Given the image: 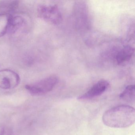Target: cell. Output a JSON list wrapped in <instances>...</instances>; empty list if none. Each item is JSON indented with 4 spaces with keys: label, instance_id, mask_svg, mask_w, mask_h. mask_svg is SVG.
Instances as JSON below:
<instances>
[{
    "label": "cell",
    "instance_id": "obj_11",
    "mask_svg": "<svg viewBox=\"0 0 135 135\" xmlns=\"http://www.w3.org/2000/svg\"><path fill=\"white\" fill-rule=\"evenodd\" d=\"M12 16L11 14H0V37L4 36L8 31Z\"/></svg>",
    "mask_w": 135,
    "mask_h": 135
},
{
    "label": "cell",
    "instance_id": "obj_12",
    "mask_svg": "<svg viewBox=\"0 0 135 135\" xmlns=\"http://www.w3.org/2000/svg\"><path fill=\"white\" fill-rule=\"evenodd\" d=\"M4 129L2 126H0V135H4Z\"/></svg>",
    "mask_w": 135,
    "mask_h": 135
},
{
    "label": "cell",
    "instance_id": "obj_3",
    "mask_svg": "<svg viewBox=\"0 0 135 135\" xmlns=\"http://www.w3.org/2000/svg\"><path fill=\"white\" fill-rule=\"evenodd\" d=\"M58 80L56 76H50L35 83L26 85L25 87L32 95H43L52 91L58 83Z\"/></svg>",
    "mask_w": 135,
    "mask_h": 135
},
{
    "label": "cell",
    "instance_id": "obj_1",
    "mask_svg": "<svg viewBox=\"0 0 135 135\" xmlns=\"http://www.w3.org/2000/svg\"><path fill=\"white\" fill-rule=\"evenodd\" d=\"M102 121L105 125L111 128H128L135 123V109L124 105L112 107L103 114Z\"/></svg>",
    "mask_w": 135,
    "mask_h": 135
},
{
    "label": "cell",
    "instance_id": "obj_6",
    "mask_svg": "<svg viewBox=\"0 0 135 135\" xmlns=\"http://www.w3.org/2000/svg\"><path fill=\"white\" fill-rule=\"evenodd\" d=\"M109 83L105 80H101L93 85L86 92L79 96V100L92 99L102 94L108 89Z\"/></svg>",
    "mask_w": 135,
    "mask_h": 135
},
{
    "label": "cell",
    "instance_id": "obj_10",
    "mask_svg": "<svg viewBox=\"0 0 135 135\" xmlns=\"http://www.w3.org/2000/svg\"><path fill=\"white\" fill-rule=\"evenodd\" d=\"M135 94V86L129 85L126 87L119 96L122 99L127 102H134Z\"/></svg>",
    "mask_w": 135,
    "mask_h": 135
},
{
    "label": "cell",
    "instance_id": "obj_5",
    "mask_svg": "<svg viewBox=\"0 0 135 135\" xmlns=\"http://www.w3.org/2000/svg\"><path fill=\"white\" fill-rule=\"evenodd\" d=\"M20 82V77L16 73L10 69L0 70V88L10 90L16 87Z\"/></svg>",
    "mask_w": 135,
    "mask_h": 135
},
{
    "label": "cell",
    "instance_id": "obj_2",
    "mask_svg": "<svg viewBox=\"0 0 135 135\" xmlns=\"http://www.w3.org/2000/svg\"><path fill=\"white\" fill-rule=\"evenodd\" d=\"M73 15L76 26L81 31L87 30L90 26L89 10L84 1H76L74 4Z\"/></svg>",
    "mask_w": 135,
    "mask_h": 135
},
{
    "label": "cell",
    "instance_id": "obj_9",
    "mask_svg": "<svg viewBox=\"0 0 135 135\" xmlns=\"http://www.w3.org/2000/svg\"><path fill=\"white\" fill-rule=\"evenodd\" d=\"M25 20L22 16H12L8 32L10 33H16L23 26Z\"/></svg>",
    "mask_w": 135,
    "mask_h": 135
},
{
    "label": "cell",
    "instance_id": "obj_4",
    "mask_svg": "<svg viewBox=\"0 0 135 135\" xmlns=\"http://www.w3.org/2000/svg\"><path fill=\"white\" fill-rule=\"evenodd\" d=\"M38 16L48 22L54 25L60 24L62 15L58 6L54 4H42L37 8Z\"/></svg>",
    "mask_w": 135,
    "mask_h": 135
},
{
    "label": "cell",
    "instance_id": "obj_7",
    "mask_svg": "<svg viewBox=\"0 0 135 135\" xmlns=\"http://www.w3.org/2000/svg\"><path fill=\"white\" fill-rule=\"evenodd\" d=\"M134 53V49L132 46H124L117 54L116 57L117 63L119 65L125 64L131 60Z\"/></svg>",
    "mask_w": 135,
    "mask_h": 135
},
{
    "label": "cell",
    "instance_id": "obj_8",
    "mask_svg": "<svg viewBox=\"0 0 135 135\" xmlns=\"http://www.w3.org/2000/svg\"><path fill=\"white\" fill-rule=\"evenodd\" d=\"M19 1H0V14H8L17 9Z\"/></svg>",
    "mask_w": 135,
    "mask_h": 135
}]
</instances>
